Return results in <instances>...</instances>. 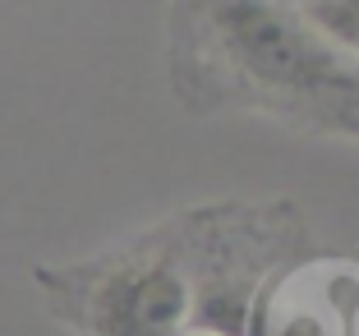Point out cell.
I'll use <instances>...</instances> for the list:
<instances>
[{
    "label": "cell",
    "instance_id": "obj_1",
    "mask_svg": "<svg viewBox=\"0 0 359 336\" xmlns=\"http://www.w3.org/2000/svg\"><path fill=\"white\" fill-rule=\"evenodd\" d=\"M170 79L189 111L318 106L327 125H341L359 106V65L341 60L285 0H175Z\"/></svg>",
    "mask_w": 359,
    "mask_h": 336
},
{
    "label": "cell",
    "instance_id": "obj_2",
    "mask_svg": "<svg viewBox=\"0 0 359 336\" xmlns=\"http://www.w3.org/2000/svg\"><path fill=\"white\" fill-rule=\"evenodd\" d=\"M42 309L69 336H189L194 272L180 217L129 244L32 267Z\"/></svg>",
    "mask_w": 359,
    "mask_h": 336
},
{
    "label": "cell",
    "instance_id": "obj_3",
    "mask_svg": "<svg viewBox=\"0 0 359 336\" xmlns=\"http://www.w3.org/2000/svg\"><path fill=\"white\" fill-rule=\"evenodd\" d=\"M295 10L341 60L359 65V0H295Z\"/></svg>",
    "mask_w": 359,
    "mask_h": 336
},
{
    "label": "cell",
    "instance_id": "obj_4",
    "mask_svg": "<svg viewBox=\"0 0 359 336\" xmlns=\"http://www.w3.org/2000/svg\"><path fill=\"white\" fill-rule=\"evenodd\" d=\"M341 129H346V134H359V106H355V111H350L346 120H341Z\"/></svg>",
    "mask_w": 359,
    "mask_h": 336
},
{
    "label": "cell",
    "instance_id": "obj_5",
    "mask_svg": "<svg viewBox=\"0 0 359 336\" xmlns=\"http://www.w3.org/2000/svg\"><path fill=\"white\" fill-rule=\"evenodd\" d=\"M189 336H208V332H189Z\"/></svg>",
    "mask_w": 359,
    "mask_h": 336
}]
</instances>
